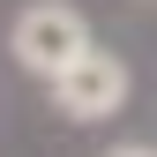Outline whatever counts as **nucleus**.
Returning <instances> with one entry per match:
<instances>
[{"label": "nucleus", "mask_w": 157, "mask_h": 157, "mask_svg": "<svg viewBox=\"0 0 157 157\" xmlns=\"http://www.w3.org/2000/svg\"><path fill=\"white\" fill-rule=\"evenodd\" d=\"M8 52H15L30 75H45V82H52V75H60L75 52H90V23L67 8V0H37V8H23V15H15Z\"/></svg>", "instance_id": "obj_1"}, {"label": "nucleus", "mask_w": 157, "mask_h": 157, "mask_svg": "<svg viewBox=\"0 0 157 157\" xmlns=\"http://www.w3.org/2000/svg\"><path fill=\"white\" fill-rule=\"evenodd\" d=\"M52 97H60V112L67 120H105V112H120L127 105V60L120 52H75V60L52 75Z\"/></svg>", "instance_id": "obj_2"}, {"label": "nucleus", "mask_w": 157, "mask_h": 157, "mask_svg": "<svg viewBox=\"0 0 157 157\" xmlns=\"http://www.w3.org/2000/svg\"><path fill=\"white\" fill-rule=\"evenodd\" d=\"M105 157H157L150 142H120V150H105Z\"/></svg>", "instance_id": "obj_3"}]
</instances>
